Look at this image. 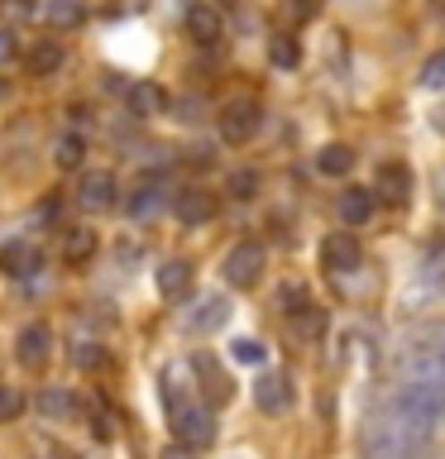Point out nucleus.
<instances>
[{
	"label": "nucleus",
	"mask_w": 445,
	"mask_h": 459,
	"mask_svg": "<svg viewBox=\"0 0 445 459\" xmlns=\"http://www.w3.org/2000/svg\"><path fill=\"white\" fill-rule=\"evenodd\" d=\"M426 440H431V430H422L416 421H407L402 411L388 407L379 421L369 426L364 455H369V459H416V455L426 450Z\"/></svg>",
	"instance_id": "nucleus-1"
},
{
	"label": "nucleus",
	"mask_w": 445,
	"mask_h": 459,
	"mask_svg": "<svg viewBox=\"0 0 445 459\" xmlns=\"http://www.w3.org/2000/svg\"><path fill=\"white\" fill-rule=\"evenodd\" d=\"M172 436L187 450H206V445H215V411L206 402H178L172 407Z\"/></svg>",
	"instance_id": "nucleus-2"
},
{
	"label": "nucleus",
	"mask_w": 445,
	"mask_h": 459,
	"mask_svg": "<svg viewBox=\"0 0 445 459\" xmlns=\"http://www.w3.org/2000/svg\"><path fill=\"white\" fill-rule=\"evenodd\" d=\"M225 282L230 287H254L258 278H264V244H254V239H244L235 244V249L225 254Z\"/></svg>",
	"instance_id": "nucleus-3"
},
{
	"label": "nucleus",
	"mask_w": 445,
	"mask_h": 459,
	"mask_svg": "<svg viewBox=\"0 0 445 459\" xmlns=\"http://www.w3.org/2000/svg\"><path fill=\"white\" fill-rule=\"evenodd\" d=\"M258 106L254 100H230V106L221 110V139H230V143H249L254 139V129H258Z\"/></svg>",
	"instance_id": "nucleus-4"
},
{
	"label": "nucleus",
	"mask_w": 445,
	"mask_h": 459,
	"mask_svg": "<svg viewBox=\"0 0 445 459\" xmlns=\"http://www.w3.org/2000/svg\"><path fill=\"white\" fill-rule=\"evenodd\" d=\"M14 354H20L24 368H43V364H48V354H53V330L43 321H29L20 330V340H14Z\"/></svg>",
	"instance_id": "nucleus-5"
},
{
	"label": "nucleus",
	"mask_w": 445,
	"mask_h": 459,
	"mask_svg": "<svg viewBox=\"0 0 445 459\" xmlns=\"http://www.w3.org/2000/svg\"><path fill=\"white\" fill-rule=\"evenodd\" d=\"M39 268H43L39 244H29V239H10V244H0V273H5V278H34Z\"/></svg>",
	"instance_id": "nucleus-6"
},
{
	"label": "nucleus",
	"mask_w": 445,
	"mask_h": 459,
	"mask_svg": "<svg viewBox=\"0 0 445 459\" xmlns=\"http://www.w3.org/2000/svg\"><path fill=\"white\" fill-rule=\"evenodd\" d=\"M192 373L201 378V393H206V402H215V407H225V402L235 397V383H230V373L215 364L211 354H196V359H192Z\"/></svg>",
	"instance_id": "nucleus-7"
},
{
	"label": "nucleus",
	"mask_w": 445,
	"mask_h": 459,
	"mask_svg": "<svg viewBox=\"0 0 445 459\" xmlns=\"http://www.w3.org/2000/svg\"><path fill=\"white\" fill-rule=\"evenodd\" d=\"M373 192H379L383 206H407L412 201V172L402 163H383L379 178H373Z\"/></svg>",
	"instance_id": "nucleus-8"
},
{
	"label": "nucleus",
	"mask_w": 445,
	"mask_h": 459,
	"mask_svg": "<svg viewBox=\"0 0 445 459\" xmlns=\"http://www.w3.org/2000/svg\"><path fill=\"white\" fill-rule=\"evenodd\" d=\"M254 402L268 416H278V411L292 407V383H287L283 373H258V378H254Z\"/></svg>",
	"instance_id": "nucleus-9"
},
{
	"label": "nucleus",
	"mask_w": 445,
	"mask_h": 459,
	"mask_svg": "<svg viewBox=\"0 0 445 459\" xmlns=\"http://www.w3.org/2000/svg\"><path fill=\"white\" fill-rule=\"evenodd\" d=\"M359 258H364V249H359L354 235H330V239L321 244V264H326V273H354Z\"/></svg>",
	"instance_id": "nucleus-10"
},
{
	"label": "nucleus",
	"mask_w": 445,
	"mask_h": 459,
	"mask_svg": "<svg viewBox=\"0 0 445 459\" xmlns=\"http://www.w3.org/2000/svg\"><path fill=\"white\" fill-rule=\"evenodd\" d=\"M187 34L196 43H215L225 34V14L215 5H206V0H196V5H187Z\"/></svg>",
	"instance_id": "nucleus-11"
},
{
	"label": "nucleus",
	"mask_w": 445,
	"mask_h": 459,
	"mask_svg": "<svg viewBox=\"0 0 445 459\" xmlns=\"http://www.w3.org/2000/svg\"><path fill=\"white\" fill-rule=\"evenodd\" d=\"M82 211H110L115 206V172H86L77 186Z\"/></svg>",
	"instance_id": "nucleus-12"
},
{
	"label": "nucleus",
	"mask_w": 445,
	"mask_h": 459,
	"mask_svg": "<svg viewBox=\"0 0 445 459\" xmlns=\"http://www.w3.org/2000/svg\"><path fill=\"white\" fill-rule=\"evenodd\" d=\"M172 211H178L182 225H206L211 215H215V196L201 192V186H187V192L172 196Z\"/></svg>",
	"instance_id": "nucleus-13"
},
{
	"label": "nucleus",
	"mask_w": 445,
	"mask_h": 459,
	"mask_svg": "<svg viewBox=\"0 0 445 459\" xmlns=\"http://www.w3.org/2000/svg\"><path fill=\"white\" fill-rule=\"evenodd\" d=\"M373 211H379V192H369V186H350V192H340V221L345 225H369Z\"/></svg>",
	"instance_id": "nucleus-14"
},
{
	"label": "nucleus",
	"mask_w": 445,
	"mask_h": 459,
	"mask_svg": "<svg viewBox=\"0 0 445 459\" xmlns=\"http://www.w3.org/2000/svg\"><path fill=\"white\" fill-rule=\"evenodd\" d=\"M163 206H168V192H163V182H153V178H149V182H139V186H135V196L125 201V211L135 215V221H149V215H158Z\"/></svg>",
	"instance_id": "nucleus-15"
},
{
	"label": "nucleus",
	"mask_w": 445,
	"mask_h": 459,
	"mask_svg": "<svg viewBox=\"0 0 445 459\" xmlns=\"http://www.w3.org/2000/svg\"><path fill=\"white\" fill-rule=\"evenodd\" d=\"M158 292H163L168 301L192 292V264H187V258H168V264L158 268Z\"/></svg>",
	"instance_id": "nucleus-16"
},
{
	"label": "nucleus",
	"mask_w": 445,
	"mask_h": 459,
	"mask_svg": "<svg viewBox=\"0 0 445 459\" xmlns=\"http://www.w3.org/2000/svg\"><path fill=\"white\" fill-rule=\"evenodd\" d=\"M57 254H63V264H86L96 254V230H82V225L63 230L57 235Z\"/></svg>",
	"instance_id": "nucleus-17"
},
{
	"label": "nucleus",
	"mask_w": 445,
	"mask_h": 459,
	"mask_svg": "<svg viewBox=\"0 0 445 459\" xmlns=\"http://www.w3.org/2000/svg\"><path fill=\"white\" fill-rule=\"evenodd\" d=\"M24 67L34 72V77H53V72H63V43H53V39L34 43V48L24 53Z\"/></svg>",
	"instance_id": "nucleus-18"
},
{
	"label": "nucleus",
	"mask_w": 445,
	"mask_h": 459,
	"mask_svg": "<svg viewBox=\"0 0 445 459\" xmlns=\"http://www.w3.org/2000/svg\"><path fill=\"white\" fill-rule=\"evenodd\" d=\"M225 321H230V301H221V297H206L192 316H187V325H192L196 335H211V330H221Z\"/></svg>",
	"instance_id": "nucleus-19"
},
{
	"label": "nucleus",
	"mask_w": 445,
	"mask_h": 459,
	"mask_svg": "<svg viewBox=\"0 0 445 459\" xmlns=\"http://www.w3.org/2000/svg\"><path fill=\"white\" fill-rule=\"evenodd\" d=\"M129 110H135V115H163V110H168V91H163L158 82L129 86Z\"/></svg>",
	"instance_id": "nucleus-20"
},
{
	"label": "nucleus",
	"mask_w": 445,
	"mask_h": 459,
	"mask_svg": "<svg viewBox=\"0 0 445 459\" xmlns=\"http://www.w3.org/2000/svg\"><path fill=\"white\" fill-rule=\"evenodd\" d=\"M39 411L48 416V421H77V397H72L67 387H48V393L39 397Z\"/></svg>",
	"instance_id": "nucleus-21"
},
{
	"label": "nucleus",
	"mask_w": 445,
	"mask_h": 459,
	"mask_svg": "<svg viewBox=\"0 0 445 459\" xmlns=\"http://www.w3.org/2000/svg\"><path fill=\"white\" fill-rule=\"evenodd\" d=\"M316 168H321L326 178H345V172L354 168V149L350 143H326V149L316 153Z\"/></svg>",
	"instance_id": "nucleus-22"
},
{
	"label": "nucleus",
	"mask_w": 445,
	"mask_h": 459,
	"mask_svg": "<svg viewBox=\"0 0 445 459\" xmlns=\"http://www.w3.org/2000/svg\"><path fill=\"white\" fill-rule=\"evenodd\" d=\"M53 163L63 168V172H77V168L86 163V143H82V134H57V143H53Z\"/></svg>",
	"instance_id": "nucleus-23"
},
{
	"label": "nucleus",
	"mask_w": 445,
	"mask_h": 459,
	"mask_svg": "<svg viewBox=\"0 0 445 459\" xmlns=\"http://www.w3.org/2000/svg\"><path fill=\"white\" fill-rule=\"evenodd\" d=\"M268 57H273V67H283V72H292L297 63H301V43L292 39V34H278L268 43Z\"/></svg>",
	"instance_id": "nucleus-24"
},
{
	"label": "nucleus",
	"mask_w": 445,
	"mask_h": 459,
	"mask_svg": "<svg viewBox=\"0 0 445 459\" xmlns=\"http://www.w3.org/2000/svg\"><path fill=\"white\" fill-rule=\"evenodd\" d=\"M106 344H96V340H77L72 344V364L86 368V373H96V368H106Z\"/></svg>",
	"instance_id": "nucleus-25"
},
{
	"label": "nucleus",
	"mask_w": 445,
	"mask_h": 459,
	"mask_svg": "<svg viewBox=\"0 0 445 459\" xmlns=\"http://www.w3.org/2000/svg\"><path fill=\"white\" fill-rule=\"evenodd\" d=\"M82 20H86L82 0H53V5H48V24H57V29H77Z\"/></svg>",
	"instance_id": "nucleus-26"
},
{
	"label": "nucleus",
	"mask_w": 445,
	"mask_h": 459,
	"mask_svg": "<svg viewBox=\"0 0 445 459\" xmlns=\"http://www.w3.org/2000/svg\"><path fill=\"white\" fill-rule=\"evenodd\" d=\"M20 416H24V393H20V387H5V383H0V426H5V421H20Z\"/></svg>",
	"instance_id": "nucleus-27"
},
{
	"label": "nucleus",
	"mask_w": 445,
	"mask_h": 459,
	"mask_svg": "<svg viewBox=\"0 0 445 459\" xmlns=\"http://www.w3.org/2000/svg\"><path fill=\"white\" fill-rule=\"evenodd\" d=\"M278 307H283L287 316H307V311H311V307H307V287H301V282H287L283 292H278Z\"/></svg>",
	"instance_id": "nucleus-28"
},
{
	"label": "nucleus",
	"mask_w": 445,
	"mask_h": 459,
	"mask_svg": "<svg viewBox=\"0 0 445 459\" xmlns=\"http://www.w3.org/2000/svg\"><path fill=\"white\" fill-rule=\"evenodd\" d=\"M230 196H240V201H249L254 192H258V172L254 168H240V172H230Z\"/></svg>",
	"instance_id": "nucleus-29"
},
{
	"label": "nucleus",
	"mask_w": 445,
	"mask_h": 459,
	"mask_svg": "<svg viewBox=\"0 0 445 459\" xmlns=\"http://www.w3.org/2000/svg\"><path fill=\"white\" fill-rule=\"evenodd\" d=\"M422 86H426V91H445V53H431V57H426Z\"/></svg>",
	"instance_id": "nucleus-30"
},
{
	"label": "nucleus",
	"mask_w": 445,
	"mask_h": 459,
	"mask_svg": "<svg viewBox=\"0 0 445 459\" xmlns=\"http://www.w3.org/2000/svg\"><path fill=\"white\" fill-rule=\"evenodd\" d=\"M316 10H321V0H283V20H292V24L316 20Z\"/></svg>",
	"instance_id": "nucleus-31"
},
{
	"label": "nucleus",
	"mask_w": 445,
	"mask_h": 459,
	"mask_svg": "<svg viewBox=\"0 0 445 459\" xmlns=\"http://www.w3.org/2000/svg\"><path fill=\"white\" fill-rule=\"evenodd\" d=\"M422 273H426V282H445V244H431L426 249Z\"/></svg>",
	"instance_id": "nucleus-32"
},
{
	"label": "nucleus",
	"mask_w": 445,
	"mask_h": 459,
	"mask_svg": "<svg viewBox=\"0 0 445 459\" xmlns=\"http://www.w3.org/2000/svg\"><path fill=\"white\" fill-rule=\"evenodd\" d=\"M235 359H240V364H264V359H268V344H258V340H235Z\"/></svg>",
	"instance_id": "nucleus-33"
},
{
	"label": "nucleus",
	"mask_w": 445,
	"mask_h": 459,
	"mask_svg": "<svg viewBox=\"0 0 445 459\" xmlns=\"http://www.w3.org/2000/svg\"><path fill=\"white\" fill-rule=\"evenodd\" d=\"M92 436H96V440H110V436H115V426H110V411L100 407V402H96V421H92Z\"/></svg>",
	"instance_id": "nucleus-34"
},
{
	"label": "nucleus",
	"mask_w": 445,
	"mask_h": 459,
	"mask_svg": "<svg viewBox=\"0 0 445 459\" xmlns=\"http://www.w3.org/2000/svg\"><path fill=\"white\" fill-rule=\"evenodd\" d=\"M14 53H20V43H14V29H0V63H10Z\"/></svg>",
	"instance_id": "nucleus-35"
},
{
	"label": "nucleus",
	"mask_w": 445,
	"mask_h": 459,
	"mask_svg": "<svg viewBox=\"0 0 445 459\" xmlns=\"http://www.w3.org/2000/svg\"><path fill=\"white\" fill-rule=\"evenodd\" d=\"M436 196H441V206H445V178H441V192H436Z\"/></svg>",
	"instance_id": "nucleus-36"
},
{
	"label": "nucleus",
	"mask_w": 445,
	"mask_h": 459,
	"mask_svg": "<svg viewBox=\"0 0 445 459\" xmlns=\"http://www.w3.org/2000/svg\"><path fill=\"white\" fill-rule=\"evenodd\" d=\"M5 96H10V86H5V82H0V100H5Z\"/></svg>",
	"instance_id": "nucleus-37"
}]
</instances>
